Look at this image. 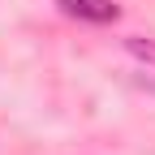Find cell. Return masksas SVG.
Segmentation results:
<instances>
[{
	"mask_svg": "<svg viewBox=\"0 0 155 155\" xmlns=\"http://www.w3.org/2000/svg\"><path fill=\"white\" fill-rule=\"evenodd\" d=\"M56 5H61L69 17H82V22H116V17H121V9L112 5V0H56Z\"/></svg>",
	"mask_w": 155,
	"mask_h": 155,
	"instance_id": "obj_1",
	"label": "cell"
},
{
	"mask_svg": "<svg viewBox=\"0 0 155 155\" xmlns=\"http://www.w3.org/2000/svg\"><path fill=\"white\" fill-rule=\"evenodd\" d=\"M125 48H129V56H138L142 65H155V39H147V35H129Z\"/></svg>",
	"mask_w": 155,
	"mask_h": 155,
	"instance_id": "obj_2",
	"label": "cell"
}]
</instances>
